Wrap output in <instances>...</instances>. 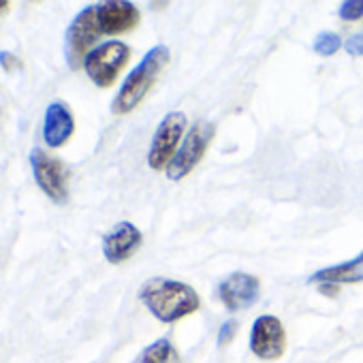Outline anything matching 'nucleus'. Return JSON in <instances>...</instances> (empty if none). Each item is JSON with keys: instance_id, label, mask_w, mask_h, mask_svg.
I'll list each match as a JSON object with an SVG mask.
<instances>
[{"instance_id": "nucleus-12", "label": "nucleus", "mask_w": 363, "mask_h": 363, "mask_svg": "<svg viewBox=\"0 0 363 363\" xmlns=\"http://www.w3.org/2000/svg\"><path fill=\"white\" fill-rule=\"evenodd\" d=\"M75 133V118L65 101H54L45 109L43 139L48 147H62Z\"/></svg>"}, {"instance_id": "nucleus-1", "label": "nucleus", "mask_w": 363, "mask_h": 363, "mask_svg": "<svg viewBox=\"0 0 363 363\" xmlns=\"http://www.w3.org/2000/svg\"><path fill=\"white\" fill-rule=\"evenodd\" d=\"M139 299L160 323H177L195 314L201 306L199 293L173 278H150L139 289Z\"/></svg>"}, {"instance_id": "nucleus-15", "label": "nucleus", "mask_w": 363, "mask_h": 363, "mask_svg": "<svg viewBox=\"0 0 363 363\" xmlns=\"http://www.w3.org/2000/svg\"><path fill=\"white\" fill-rule=\"evenodd\" d=\"M342 45H344V43H342L340 35H337V33H331V30H320V33L314 37V41H312V50H314V54H318L320 58H329V56L337 54Z\"/></svg>"}, {"instance_id": "nucleus-6", "label": "nucleus", "mask_w": 363, "mask_h": 363, "mask_svg": "<svg viewBox=\"0 0 363 363\" xmlns=\"http://www.w3.org/2000/svg\"><path fill=\"white\" fill-rule=\"evenodd\" d=\"M186 126H189V118L184 111H171L160 120V124L156 126V133L152 137L150 150H147L150 169H154V171L167 169V164L175 156L182 139H184V135L189 133Z\"/></svg>"}, {"instance_id": "nucleus-16", "label": "nucleus", "mask_w": 363, "mask_h": 363, "mask_svg": "<svg viewBox=\"0 0 363 363\" xmlns=\"http://www.w3.org/2000/svg\"><path fill=\"white\" fill-rule=\"evenodd\" d=\"M340 20L344 22H357L363 18V0H346L340 5Z\"/></svg>"}, {"instance_id": "nucleus-13", "label": "nucleus", "mask_w": 363, "mask_h": 363, "mask_svg": "<svg viewBox=\"0 0 363 363\" xmlns=\"http://www.w3.org/2000/svg\"><path fill=\"white\" fill-rule=\"evenodd\" d=\"M308 282L318 284V286H325V284L342 286V284H359V282H363V250L350 261L329 265V267H320L318 272H314L310 276Z\"/></svg>"}, {"instance_id": "nucleus-21", "label": "nucleus", "mask_w": 363, "mask_h": 363, "mask_svg": "<svg viewBox=\"0 0 363 363\" xmlns=\"http://www.w3.org/2000/svg\"><path fill=\"white\" fill-rule=\"evenodd\" d=\"M361 35H363V33H361Z\"/></svg>"}, {"instance_id": "nucleus-14", "label": "nucleus", "mask_w": 363, "mask_h": 363, "mask_svg": "<svg viewBox=\"0 0 363 363\" xmlns=\"http://www.w3.org/2000/svg\"><path fill=\"white\" fill-rule=\"evenodd\" d=\"M133 363H179V352L171 340L160 337L145 346Z\"/></svg>"}, {"instance_id": "nucleus-2", "label": "nucleus", "mask_w": 363, "mask_h": 363, "mask_svg": "<svg viewBox=\"0 0 363 363\" xmlns=\"http://www.w3.org/2000/svg\"><path fill=\"white\" fill-rule=\"evenodd\" d=\"M169 62H171V52L167 45H154L150 52H145L141 62L126 75L118 94L113 96L111 113L126 116L133 109H137L141 101L147 96V92L154 88V84L158 82L160 73L167 69Z\"/></svg>"}, {"instance_id": "nucleus-7", "label": "nucleus", "mask_w": 363, "mask_h": 363, "mask_svg": "<svg viewBox=\"0 0 363 363\" xmlns=\"http://www.w3.org/2000/svg\"><path fill=\"white\" fill-rule=\"evenodd\" d=\"M30 167L37 186L54 201V203H67L69 201V171L62 160L50 156L41 147L30 150Z\"/></svg>"}, {"instance_id": "nucleus-9", "label": "nucleus", "mask_w": 363, "mask_h": 363, "mask_svg": "<svg viewBox=\"0 0 363 363\" xmlns=\"http://www.w3.org/2000/svg\"><path fill=\"white\" fill-rule=\"evenodd\" d=\"M261 295V280L248 272H233L218 284V297L229 312H242L255 306Z\"/></svg>"}, {"instance_id": "nucleus-17", "label": "nucleus", "mask_w": 363, "mask_h": 363, "mask_svg": "<svg viewBox=\"0 0 363 363\" xmlns=\"http://www.w3.org/2000/svg\"><path fill=\"white\" fill-rule=\"evenodd\" d=\"M0 69H3L5 73L20 71V69H22V60H20L16 54H11V52L3 50V52H0Z\"/></svg>"}, {"instance_id": "nucleus-19", "label": "nucleus", "mask_w": 363, "mask_h": 363, "mask_svg": "<svg viewBox=\"0 0 363 363\" xmlns=\"http://www.w3.org/2000/svg\"><path fill=\"white\" fill-rule=\"evenodd\" d=\"M235 333H238V320H225V325L220 327V331H218V346H227V344H231V340L235 337Z\"/></svg>"}, {"instance_id": "nucleus-20", "label": "nucleus", "mask_w": 363, "mask_h": 363, "mask_svg": "<svg viewBox=\"0 0 363 363\" xmlns=\"http://www.w3.org/2000/svg\"><path fill=\"white\" fill-rule=\"evenodd\" d=\"M7 11H11V3L9 0H0V16H5Z\"/></svg>"}, {"instance_id": "nucleus-3", "label": "nucleus", "mask_w": 363, "mask_h": 363, "mask_svg": "<svg viewBox=\"0 0 363 363\" xmlns=\"http://www.w3.org/2000/svg\"><path fill=\"white\" fill-rule=\"evenodd\" d=\"M216 137V126L208 120H199L191 126V130L182 139L175 156L171 158V162L167 164L164 173L171 182H179L186 175H191L197 164L203 160L208 147L212 145Z\"/></svg>"}, {"instance_id": "nucleus-8", "label": "nucleus", "mask_w": 363, "mask_h": 363, "mask_svg": "<svg viewBox=\"0 0 363 363\" xmlns=\"http://www.w3.org/2000/svg\"><path fill=\"white\" fill-rule=\"evenodd\" d=\"M250 350L263 361H278L286 352V331L278 316L263 314L252 323Z\"/></svg>"}, {"instance_id": "nucleus-4", "label": "nucleus", "mask_w": 363, "mask_h": 363, "mask_svg": "<svg viewBox=\"0 0 363 363\" xmlns=\"http://www.w3.org/2000/svg\"><path fill=\"white\" fill-rule=\"evenodd\" d=\"M101 37H103V30L99 24V11H96V5H90L84 11H79L67 28L65 58L71 71H79L84 67L86 56L96 48V41Z\"/></svg>"}, {"instance_id": "nucleus-5", "label": "nucleus", "mask_w": 363, "mask_h": 363, "mask_svg": "<svg viewBox=\"0 0 363 363\" xmlns=\"http://www.w3.org/2000/svg\"><path fill=\"white\" fill-rule=\"evenodd\" d=\"M130 60V48L122 41H105L96 45L84 60V71L96 88H111Z\"/></svg>"}, {"instance_id": "nucleus-11", "label": "nucleus", "mask_w": 363, "mask_h": 363, "mask_svg": "<svg viewBox=\"0 0 363 363\" xmlns=\"http://www.w3.org/2000/svg\"><path fill=\"white\" fill-rule=\"evenodd\" d=\"M99 24L103 35H124L135 30L141 24V13L133 3L126 0H109L96 5Z\"/></svg>"}, {"instance_id": "nucleus-18", "label": "nucleus", "mask_w": 363, "mask_h": 363, "mask_svg": "<svg viewBox=\"0 0 363 363\" xmlns=\"http://www.w3.org/2000/svg\"><path fill=\"white\" fill-rule=\"evenodd\" d=\"M344 52L350 58H361L363 56V35H352L344 41Z\"/></svg>"}, {"instance_id": "nucleus-10", "label": "nucleus", "mask_w": 363, "mask_h": 363, "mask_svg": "<svg viewBox=\"0 0 363 363\" xmlns=\"http://www.w3.org/2000/svg\"><path fill=\"white\" fill-rule=\"evenodd\" d=\"M141 244H143L141 231L133 223L122 220L109 233L103 235V255H105L107 263L120 265V263L128 261L141 248Z\"/></svg>"}]
</instances>
